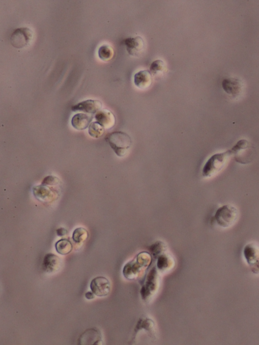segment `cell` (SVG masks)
<instances>
[{"mask_svg":"<svg viewBox=\"0 0 259 345\" xmlns=\"http://www.w3.org/2000/svg\"><path fill=\"white\" fill-rule=\"evenodd\" d=\"M151 256L147 252L138 254L132 260L127 263L123 268V275L129 280L141 278L150 265Z\"/></svg>","mask_w":259,"mask_h":345,"instance_id":"cell-1","label":"cell"},{"mask_svg":"<svg viewBox=\"0 0 259 345\" xmlns=\"http://www.w3.org/2000/svg\"><path fill=\"white\" fill-rule=\"evenodd\" d=\"M230 156V150L213 154L203 167L202 176L210 178L218 174L226 167Z\"/></svg>","mask_w":259,"mask_h":345,"instance_id":"cell-2","label":"cell"},{"mask_svg":"<svg viewBox=\"0 0 259 345\" xmlns=\"http://www.w3.org/2000/svg\"><path fill=\"white\" fill-rule=\"evenodd\" d=\"M106 141L116 156L120 158L126 156L132 144L130 135L122 131L111 133L107 136Z\"/></svg>","mask_w":259,"mask_h":345,"instance_id":"cell-3","label":"cell"},{"mask_svg":"<svg viewBox=\"0 0 259 345\" xmlns=\"http://www.w3.org/2000/svg\"><path fill=\"white\" fill-rule=\"evenodd\" d=\"M239 217V211L235 206L227 204L220 207L216 211L214 219L217 225L223 229L233 226Z\"/></svg>","mask_w":259,"mask_h":345,"instance_id":"cell-4","label":"cell"},{"mask_svg":"<svg viewBox=\"0 0 259 345\" xmlns=\"http://www.w3.org/2000/svg\"><path fill=\"white\" fill-rule=\"evenodd\" d=\"M252 149L247 141L241 140L230 150V152L231 156L234 157L236 162L246 165L249 164L253 160L254 154Z\"/></svg>","mask_w":259,"mask_h":345,"instance_id":"cell-5","label":"cell"},{"mask_svg":"<svg viewBox=\"0 0 259 345\" xmlns=\"http://www.w3.org/2000/svg\"><path fill=\"white\" fill-rule=\"evenodd\" d=\"M32 39V30L28 28H21L14 30L10 37V42L14 48L22 49L29 46Z\"/></svg>","mask_w":259,"mask_h":345,"instance_id":"cell-6","label":"cell"},{"mask_svg":"<svg viewBox=\"0 0 259 345\" xmlns=\"http://www.w3.org/2000/svg\"><path fill=\"white\" fill-rule=\"evenodd\" d=\"M159 275L156 268H153L148 273L143 286L141 294L144 300H148L155 294L159 288Z\"/></svg>","mask_w":259,"mask_h":345,"instance_id":"cell-7","label":"cell"},{"mask_svg":"<svg viewBox=\"0 0 259 345\" xmlns=\"http://www.w3.org/2000/svg\"><path fill=\"white\" fill-rule=\"evenodd\" d=\"M243 253L252 272L259 275V246L255 243L248 244L245 247Z\"/></svg>","mask_w":259,"mask_h":345,"instance_id":"cell-8","label":"cell"},{"mask_svg":"<svg viewBox=\"0 0 259 345\" xmlns=\"http://www.w3.org/2000/svg\"><path fill=\"white\" fill-rule=\"evenodd\" d=\"M90 288L95 295L100 297H105L110 292L111 284L106 278L97 277L92 281Z\"/></svg>","mask_w":259,"mask_h":345,"instance_id":"cell-9","label":"cell"},{"mask_svg":"<svg viewBox=\"0 0 259 345\" xmlns=\"http://www.w3.org/2000/svg\"><path fill=\"white\" fill-rule=\"evenodd\" d=\"M78 344L81 345H102V338L100 332L95 329L86 330L80 337Z\"/></svg>","mask_w":259,"mask_h":345,"instance_id":"cell-10","label":"cell"},{"mask_svg":"<svg viewBox=\"0 0 259 345\" xmlns=\"http://www.w3.org/2000/svg\"><path fill=\"white\" fill-rule=\"evenodd\" d=\"M102 103L97 100L89 99L82 101L72 107L74 112L81 111L88 114L98 113L102 108Z\"/></svg>","mask_w":259,"mask_h":345,"instance_id":"cell-11","label":"cell"},{"mask_svg":"<svg viewBox=\"0 0 259 345\" xmlns=\"http://www.w3.org/2000/svg\"><path fill=\"white\" fill-rule=\"evenodd\" d=\"M97 122L105 130L113 128L115 124V117L110 110L104 109L100 110L95 115Z\"/></svg>","mask_w":259,"mask_h":345,"instance_id":"cell-12","label":"cell"},{"mask_svg":"<svg viewBox=\"0 0 259 345\" xmlns=\"http://www.w3.org/2000/svg\"><path fill=\"white\" fill-rule=\"evenodd\" d=\"M128 54L136 57L141 54L144 48V41L141 37L130 38L125 41Z\"/></svg>","mask_w":259,"mask_h":345,"instance_id":"cell-13","label":"cell"},{"mask_svg":"<svg viewBox=\"0 0 259 345\" xmlns=\"http://www.w3.org/2000/svg\"><path fill=\"white\" fill-rule=\"evenodd\" d=\"M134 82L138 88L142 90L146 89L152 84V74L147 70L138 72L134 75Z\"/></svg>","mask_w":259,"mask_h":345,"instance_id":"cell-14","label":"cell"},{"mask_svg":"<svg viewBox=\"0 0 259 345\" xmlns=\"http://www.w3.org/2000/svg\"><path fill=\"white\" fill-rule=\"evenodd\" d=\"M61 266L59 257L55 254H48L44 259L43 268L49 273L55 272L58 270Z\"/></svg>","mask_w":259,"mask_h":345,"instance_id":"cell-15","label":"cell"},{"mask_svg":"<svg viewBox=\"0 0 259 345\" xmlns=\"http://www.w3.org/2000/svg\"><path fill=\"white\" fill-rule=\"evenodd\" d=\"M93 117L84 114H78L72 119V124L74 128L78 130L87 128L92 121Z\"/></svg>","mask_w":259,"mask_h":345,"instance_id":"cell-16","label":"cell"},{"mask_svg":"<svg viewBox=\"0 0 259 345\" xmlns=\"http://www.w3.org/2000/svg\"><path fill=\"white\" fill-rule=\"evenodd\" d=\"M33 192L36 199L43 202H48L55 198L54 192L45 185H39L34 187Z\"/></svg>","mask_w":259,"mask_h":345,"instance_id":"cell-17","label":"cell"},{"mask_svg":"<svg viewBox=\"0 0 259 345\" xmlns=\"http://www.w3.org/2000/svg\"><path fill=\"white\" fill-rule=\"evenodd\" d=\"M224 91L233 96L238 95L241 90V85L237 80L226 79L222 82Z\"/></svg>","mask_w":259,"mask_h":345,"instance_id":"cell-18","label":"cell"},{"mask_svg":"<svg viewBox=\"0 0 259 345\" xmlns=\"http://www.w3.org/2000/svg\"><path fill=\"white\" fill-rule=\"evenodd\" d=\"M157 258V267L159 270L168 271L174 265V261L173 258L165 253L161 255Z\"/></svg>","mask_w":259,"mask_h":345,"instance_id":"cell-19","label":"cell"},{"mask_svg":"<svg viewBox=\"0 0 259 345\" xmlns=\"http://www.w3.org/2000/svg\"><path fill=\"white\" fill-rule=\"evenodd\" d=\"M56 248L58 254L66 255L72 252L73 245L70 240L66 239H62L58 241L56 243Z\"/></svg>","mask_w":259,"mask_h":345,"instance_id":"cell-20","label":"cell"},{"mask_svg":"<svg viewBox=\"0 0 259 345\" xmlns=\"http://www.w3.org/2000/svg\"><path fill=\"white\" fill-rule=\"evenodd\" d=\"M98 54L101 60L104 61H109L114 57V50L111 46L105 45L99 48Z\"/></svg>","mask_w":259,"mask_h":345,"instance_id":"cell-21","label":"cell"},{"mask_svg":"<svg viewBox=\"0 0 259 345\" xmlns=\"http://www.w3.org/2000/svg\"><path fill=\"white\" fill-rule=\"evenodd\" d=\"M151 73L154 76H160L166 71V66L162 60L154 61L150 67Z\"/></svg>","mask_w":259,"mask_h":345,"instance_id":"cell-22","label":"cell"},{"mask_svg":"<svg viewBox=\"0 0 259 345\" xmlns=\"http://www.w3.org/2000/svg\"><path fill=\"white\" fill-rule=\"evenodd\" d=\"M88 232L84 228H80L76 229L73 234V239L76 243L80 244L84 242L88 237Z\"/></svg>","mask_w":259,"mask_h":345,"instance_id":"cell-23","label":"cell"},{"mask_svg":"<svg viewBox=\"0 0 259 345\" xmlns=\"http://www.w3.org/2000/svg\"><path fill=\"white\" fill-rule=\"evenodd\" d=\"M105 131V129L97 122L91 123L89 128V134L95 139H98L102 136Z\"/></svg>","mask_w":259,"mask_h":345,"instance_id":"cell-24","label":"cell"},{"mask_svg":"<svg viewBox=\"0 0 259 345\" xmlns=\"http://www.w3.org/2000/svg\"><path fill=\"white\" fill-rule=\"evenodd\" d=\"M166 250L164 244L161 241L154 244L151 247V252L154 257L158 258L161 255L165 253Z\"/></svg>","mask_w":259,"mask_h":345,"instance_id":"cell-25","label":"cell"},{"mask_svg":"<svg viewBox=\"0 0 259 345\" xmlns=\"http://www.w3.org/2000/svg\"><path fill=\"white\" fill-rule=\"evenodd\" d=\"M59 182V179L54 176H48L44 179L42 182L43 185H56Z\"/></svg>","mask_w":259,"mask_h":345,"instance_id":"cell-26","label":"cell"},{"mask_svg":"<svg viewBox=\"0 0 259 345\" xmlns=\"http://www.w3.org/2000/svg\"><path fill=\"white\" fill-rule=\"evenodd\" d=\"M85 297L88 300H92L95 298V294L92 291H89L86 293L85 294Z\"/></svg>","mask_w":259,"mask_h":345,"instance_id":"cell-27","label":"cell"},{"mask_svg":"<svg viewBox=\"0 0 259 345\" xmlns=\"http://www.w3.org/2000/svg\"><path fill=\"white\" fill-rule=\"evenodd\" d=\"M67 230H65L64 229H62V228L59 229L58 230H57V234L58 236H62L63 235H65L67 234Z\"/></svg>","mask_w":259,"mask_h":345,"instance_id":"cell-28","label":"cell"}]
</instances>
